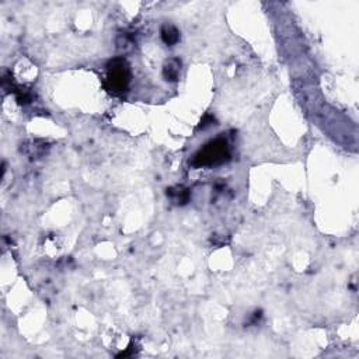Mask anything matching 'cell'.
Returning <instances> with one entry per match:
<instances>
[{"label": "cell", "mask_w": 359, "mask_h": 359, "mask_svg": "<svg viewBox=\"0 0 359 359\" xmlns=\"http://www.w3.org/2000/svg\"><path fill=\"white\" fill-rule=\"evenodd\" d=\"M229 157H230V152H229V146H227L226 141L216 139V141H212L208 145H205L195 154L192 164L196 166V167L216 166V164H222L227 162Z\"/></svg>", "instance_id": "6da1fadb"}, {"label": "cell", "mask_w": 359, "mask_h": 359, "mask_svg": "<svg viewBox=\"0 0 359 359\" xmlns=\"http://www.w3.org/2000/svg\"><path fill=\"white\" fill-rule=\"evenodd\" d=\"M131 79L129 66L124 59H114L108 64L107 85L112 91H125Z\"/></svg>", "instance_id": "7a4b0ae2"}, {"label": "cell", "mask_w": 359, "mask_h": 359, "mask_svg": "<svg viewBox=\"0 0 359 359\" xmlns=\"http://www.w3.org/2000/svg\"><path fill=\"white\" fill-rule=\"evenodd\" d=\"M180 69H181V62L178 59H170L163 66V76L169 82H175L180 76Z\"/></svg>", "instance_id": "3957f363"}, {"label": "cell", "mask_w": 359, "mask_h": 359, "mask_svg": "<svg viewBox=\"0 0 359 359\" xmlns=\"http://www.w3.org/2000/svg\"><path fill=\"white\" fill-rule=\"evenodd\" d=\"M162 39H163L167 45H174L175 43H178L180 32L177 31L175 27L166 24V26L162 28Z\"/></svg>", "instance_id": "277c9868"}, {"label": "cell", "mask_w": 359, "mask_h": 359, "mask_svg": "<svg viewBox=\"0 0 359 359\" xmlns=\"http://www.w3.org/2000/svg\"><path fill=\"white\" fill-rule=\"evenodd\" d=\"M167 195L169 196H177V200L178 201H181V204H185V202L188 201V191L187 190H177V191H174V190H167Z\"/></svg>", "instance_id": "5b68a950"}]
</instances>
